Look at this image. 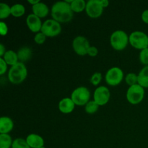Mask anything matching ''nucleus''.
<instances>
[{
	"label": "nucleus",
	"instance_id": "1",
	"mask_svg": "<svg viewBox=\"0 0 148 148\" xmlns=\"http://www.w3.org/2000/svg\"><path fill=\"white\" fill-rule=\"evenodd\" d=\"M74 12L71 5L65 1H57L51 7L52 18L59 23H68L72 19Z\"/></svg>",
	"mask_w": 148,
	"mask_h": 148
},
{
	"label": "nucleus",
	"instance_id": "2",
	"mask_svg": "<svg viewBox=\"0 0 148 148\" xmlns=\"http://www.w3.org/2000/svg\"><path fill=\"white\" fill-rule=\"evenodd\" d=\"M27 75V69L24 63L19 62L12 66L8 72V79L13 84H20L25 81Z\"/></svg>",
	"mask_w": 148,
	"mask_h": 148
},
{
	"label": "nucleus",
	"instance_id": "3",
	"mask_svg": "<svg viewBox=\"0 0 148 148\" xmlns=\"http://www.w3.org/2000/svg\"><path fill=\"white\" fill-rule=\"evenodd\" d=\"M110 43L114 49L116 51H122L126 49L130 43L129 36L123 30H116L110 37Z\"/></svg>",
	"mask_w": 148,
	"mask_h": 148
},
{
	"label": "nucleus",
	"instance_id": "4",
	"mask_svg": "<svg viewBox=\"0 0 148 148\" xmlns=\"http://www.w3.org/2000/svg\"><path fill=\"white\" fill-rule=\"evenodd\" d=\"M71 98L75 103V106H85L90 101V92L85 87H78L72 92Z\"/></svg>",
	"mask_w": 148,
	"mask_h": 148
},
{
	"label": "nucleus",
	"instance_id": "5",
	"mask_svg": "<svg viewBox=\"0 0 148 148\" xmlns=\"http://www.w3.org/2000/svg\"><path fill=\"white\" fill-rule=\"evenodd\" d=\"M130 43L133 48L143 50L148 48V36L142 31H134L129 36Z\"/></svg>",
	"mask_w": 148,
	"mask_h": 148
},
{
	"label": "nucleus",
	"instance_id": "6",
	"mask_svg": "<svg viewBox=\"0 0 148 148\" xmlns=\"http://www.w3.org/2000/svg\"><path fill=\"white\" fill-rule=\"evenodd\" d=\"M127 99L130 103L137 105L141 103L145 97V88L139 84L130 86L127 92Z\"/></svg>",
	"mask_w": 148,
	"mask_h": 148
},
{
	"label": "nucleus",
	"instance_id": "7",
	"mask_svg": "<svg viewBox=\"0 0 148 148\" xmlns=\"http://www.w3.org/2000/svg\"><path fill=\"white\" fill-rule=\"evenodd\" d=\"M40 32H42L46 37H56L62 32V26L59 22L53 19H49L43 23Z\"/></svg>",
	"mask_w": 148,
	"mask_h": 148
},
{
	"label": "nucleus",
	"instance_id": "8",
	"mask_svg": "<svg viewBox=\"0 0 148 148\" xmlns=\"http://www.w3.org/2000/svg\"><path fill=\"white\" fill-rule=\"evenodd\" d=\"M124 78V72L122 69L117 66L111 68L107 71L105 76L106 83L111 86H116L119 85Z\"/></svg>",
	"mask_w": 148,
	"mask_h": 148
},
{
	"label": "nucleus",
	"instance_id": "9",
	"mask_svg": "<svg viewBox=\"0 0 148 148\" xmlns=\"http://www.w3.org/2000/svg\"><path fill=\"white\" fill-rule=\"evenodd\" d=\"M103 9L101 0H89L87 2L85 12L90 17L96 19L102 15Z\"/></svg>",
	"mask_w": 148,
	"mask_h": 148
},
{
	"label": "nucleus",
	"instance_id": "10",
	"mask_svg": "<svg viewBox=\"0 0 148 148\" xmlns=\"http://www.w3.org/2000/svg\"><path fill=\"white\" fill-rule=\"evenodd\" d=\"M90 47L88 39L84 36H77L72 42V48L77 54L85 56L88 54V49Z\"/></svg>",
	"mask_w": 148,
	"mask_h": 148
},
{
	"label": "nucleus",
	"instance_id": "11",
	"mask_svg": "<svg viewBox=\"0 0 148 148\" xmlns=\"http://www.w3.org/2000/svg\"><path fill=\"white\" fill-rule=\"evenodd\" d=\"M110 97H111V93L109 89L105 86L98 87L94 92V101L99 106H102L108 103L110 100Z\"/></svg>",
	"mask_w": 148,
	"mask_h": 148
},
{
	"label": "nucleus",
	"instance_id": "12",
	"mask_svg": "<svg viewBox=\"0 0 148 148\" xmlns=\"http://www.w3.org/2000/svg\"><path fill=\"white\" fill-rule=\"evenodd\" d=\"M26 24L30 31L38 33L41 30L43 23L40 17L35 15L34 14H30L26 18Z\"/></svg>",
	"mask_w": 148,
	"mask_h": 148
},
{
	"label": "nucleus",
	"instance_id": "13",
	"mask_svg": "<svg viewBox=\"0 0 148 148\" xmlns=\"http://www.w3.org/2000/svg\"><path fill=\"white\" fill-rule=\"evenodd\" d=\"M75 107V103L72 98H64L61 100L59 103V109L62 114H70L74 111Z\"/></svg>",
	"mask_w": 148,
	"mask_h": 148
},
{
	"label": "nucleus",
	"instance_id": "14",
	"mask_svg": "<svg viewBox=\"0 0 148 148\" xmlns=\"http://www.w3.org/2000/svg\"><path fill=\"white\" fill-rule=\"evenodd\" d=\"M25 140L30 148H41L44 147V140L43 137L37 134H29Z\"/></svg>",
	"mask_w": 148,
	"mask_h": 148
},
{
	"label": "nucleus",
	"instance_id": "15",
	"mask_svg": "<svg viewBox=\"0 0 148 148\" xmlns=\"http://www.w3.org/2000/svg\"><path fill=\"white\" fill-rule=\"evenodd\" d=\"M14 128V123L12 119L8 116H2L0 118V133L9 134Z\"/></svg>",
	"mask_w": 148,
	"mask_h": 148
},
{
	"label": "nucleus",
	"instance_id": "16",
	"mask_svg": "<svg viewBox=\"0 0 148 148\" xmlns=\"http://www.w3.org/2000/svg\"><path fill=\"white\" fill-rule=\"evenodd\" d=\"M33 14L38 16L40 18H44L49 14V10L48 6L43 2L38 3L36 5L32 6Z\"/></svg>",
	"mask_w": 148,
	"mask_h": 148
},
{
	"label": "nucleus",
	"instance_id": "17",
	"mask_svg": "<svg viewBox=\"0 0 148 148\" xmlns=\"http://www.w3.org/2000/svg\"><path fill=\"white\" fill-rule=\"evenodd\" d=\"M32 50L29 47L24 46L21 49H19L17 51V56H18V60L20 62L24 63L30 60L32 57Z\"/></svg>",
	"mask_w": 148,
	"mask_h": 148
},
{
	"label": "nucleus",
	"instance_id": "18",
	"mask_svg": "<svg viewBox=\"0 0 148 148\" xmlns=\"http://www.w3.org/2000/svg\"><path fill=\"white\" fill-rule=\"evenodd\" d=\"M3 59L6 62L7 65L10 66H14L17 63H18V56H17V53L12 50H8L6 51L3 56Z\"/></svg>",
	"mask_w": 148,
	"mask_h": 148
},
{
	"label": "nucleus",
	"instance_id": "19",
	"mask_svg": "<svg viewBox=\"0 0 148 148\" xmlns=\"http://www.w3.org/2000/svg\"><path fill=\"white\" fill-rule=\"evenodd\" d=\"M138 84L143 88H148V66H145L139 73Z\"/></svg>",
	"mask_w": 148,
	"mask_h": 148
},
{
	"label": "nucleus",
	"instance_id": "20",
	"mask_svg": "<svg viewBox=\"0 0 148 148\" xmlns=\"http://www.w3.org/2000/svg\"><path fill=\"white\" fill-rule=\"evenodd\" d=\"M86 4L87 3L84 0H73L70 5L73 12L79 13L85 10Z\"/></svg>",
	"mask_w": 148,
	"mask_h": 148
},
{
	"label": "nucleus",
	"instance_id": "21",
	"mask_svg": "<svg viewBox=\"0 0 148 148\" xmlns=\"http://www.w3.org/2000/svg\"><path fill=\"white\" fill-rule=\"evenodd\" d=\"M13 140L9 134H0V148H10Z\"/></svg>",
	"mask_w": 148,
	"mask_h": 148
},
{
	"label": "nucleus",
	"instance_id": "22",
	"mask_svg": "<svg viewBox=\"0 0 148 148\" xmlns=\"http://www.w3.org/2000/svg\"><path fill=\"white\" fill-rule=\"evenodd\" d=\"M25 13V8L21 4H13L11 7V14L13 17H20Z\"/></svg>",
	"mask_w": 148,
	"mask_h": 148
},
{
	"label": "nucleus",
	"instance_id": "23",
	"mask_svg": "<svg viewBox=\"0 0 148 148\" xmlns=\"http://www.w3.org/2000/svg\"><path fill=\"white\" fill-rule=\"evenodd\" d=\"M11 14V7L5 3L0 4V19L4 20Z\"/></svg>",
	"mask_w": 148,
	"mask_h": 148
},
{
	"label": "nucleus",
	"instance_id": "24",
	"mask_svg": "<svg viewBox=\"0 0 148 148\" xmlns=\"http://www.w3.org/2000/svg\"><path fill=\"white\" fill-rule=\"evenodd\" d=\"M98 108H99V106L97 104V103L94 100L90 101L85 105V112L89 114H95L98 110Z\"/></svg>",
	"mask_w": 148,
	"mask_h": 148
},
{
	"label": "nucleus",
	"instance_id": "25",
	"mask_svg": "<svg viewBox=\"0 0 148 148\" xmlns=\"http://www.w3.org/2000/svg\"><path fill=\"white\" fill-rule=\"evenodd\" d=\"M12 148H30L26 140L23 138H17L13 140Z\"/></svg>",
	"mask_w": 148,
	"mask_h": 148
},
{
	"label": "nucleus",
	"instance_id": "26",
	"mask_svg": "<svg viewBox=\"0 0 148 148\" xmlns=\"http://www.w3.org/2000/svg\"><path fill=\"white\" fill-rule=\"evenodd\" d=\"M126 83L128 85L132 86V85L138 84V75L135 73H129L125 77Z\"/></svg>",
	"mask_w": 148,
	"mask_h": 148
},
{
	"label": "nucleus",
	"instance_id": "27",
	"mask_svg": "<svg viewBox=\"0 0 148 148\" xmlns=\"http://www.w3.org/2000/svg\"><path fill=\"white\" fill-rule=\"evenodd\" d=\"M140 61L143 64L148 66V48L142 50L140 53Z\"/></svg>",
	"mask_w": 148,
	"mask_h": 148
},
{
	"label": "nucleus",
	"instance_id": "28",
	"mask_svg": "<svg viewBox=\"0 0 148 148\" xmlns=\"http://www.w3.org/2000/svg\"><path fill=\"white\" fill-rule=\"evenodd\" d=\"M102 80V74L101 72H95L92 75L90 78V83L92 85L97 86Z\"/></svg>",
	"mask_w": 148,
	"mask_h": 148
},
{
	"label": "nucleus",
	"instance_id": "29",
	"mask_svg": "<svg viewBox=\"0 0 148 148\" xmlns=\"http://www.w3.org/2000/svg\"><path fill=\"white\" fill-rule=\"evenodd\" d=\"M46 36L43 34L42 32H39V33H36V35L34 37V40L37 44H43L46 40Z\"/></svg>",
	"mask_w": 148,
	"mask_h": 148
},
{
	"label": "nucleus",
	"instance_id": "30",
	"mask_svg": "<svg viewBox=\"0 0 148 148\" xmlns=\"http://www.w3.org/2000/svg\"><path fill=\"white\" fill-rule=\"evenodd\" d=\"M7 70V64L3 58H0V75H3Z\"/></svg>",
	"mask_w": 148,
	"mask_h": 148
},
{
	"label": "nucleus",
	"instance_id": "31",
	"mask_svg": "<svg viewBox=\"0 0 148 148\" xmlns=\"http://www.w3.org/2000/svg\"><path fill=\"white\" fill-rule=\"evenodd\" d=\"M8 33V27L4 22H0V33L2 36H6Z\"/></svg>",
	"mask_w": 148,
	"mask_h": 148
},
{
	"label": "nucleus",
	"instance_id": "32",
	"mask_svg": "<svg viewBox=\"0 0 148 148\" xmlns=\"http://www.w3.org/2000/svg\"><path fill=\"white\" fill-rule=\"evenodd\" d=\"M88 54L90 56H92V57L96 56L98 54V48L95 47V46H90V47L88 49Z\"/></svg>",
	"mask_w": 148,
	"mask_h": 148
},
{
	"label": "nucleus",
	"instance_id": "33",
	"mask_svg": "<svg viewBox=\"0 0 148 148\" xmlns=\"http://www.w3.org/2000/svg\"><path fill=\"white\" fill-rule=\"evenodd\" d=\"M141 18L145 23L148 24V10H145V11H143V12L142 13Z\"/></svg>",
	"mask_w": 148,
	"mask_h": 148
},
{
	"label": "nucleus",
	"instance_id": "34",
	"mask_svg": "<svg viewBox=\"0 0 148 148\" xmlns=\"http://www.w3.org/2000/svg\"><path fill=\"white\" fill-rule=\"evenodd\" d=\"M6 51H6L4 46L2 43H1V44H0V56H1V58H2L3 56H4Z\"/></svg>",
	"mask_w": 148,
	"mask_h": 148
},
{
	"label": "nucleus",
	"instance_id": "35",
	"mask_svg": "<svg viewBox=\"0 0 148 148\" xmlns=\"http://www.w3.org/2000/svg\"><path fill=\"white\" fill-rule=\"evenodd\" d=\"M101 3L103 8L107 7L108 6V4H109V1L108 0H101Z\"/></svg>",
	"mask_w": 148,
	"mask_h": 148
},
{
	"label": "nucleus",
	"instance_id": "36",
	"mask_svg": "<svg viewBox=\"0 0 148 148\" xmlns=\"http://www.w3.org/2000/svg\"><path fill=\"white\" fill-rule=\"evenodd\" d=\"M27 2H28L29 4H31L32 6H33L40 2V1H39V0H27Z\"/></svg>",
	"mask_w": 148,
	"mask_h": 148
},
{
	"label": "nucleus",
	"instance_id": "37",
	"mask_svg": "<svg viewBox=\"0 0 148 148\" xmlns=\"http://www.w3.org/2000/svg\"><path fill=\"white\" fill-rule=\"evenodd\" d=\"M41 148H46V147H41Z\"/></svg>",
	"mask_w": 148,
	"mask_h": 148
}]
</instances>
